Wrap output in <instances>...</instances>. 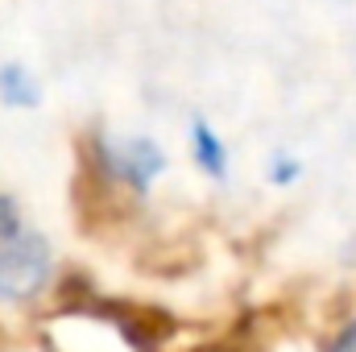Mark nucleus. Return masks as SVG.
<instances>
[{
    "label": "nucleus",
    "mask_w": 356,
    "mask_h": 352,
    "mask_svg": "<svg viewBox=\"0 0 356 352\" xmlns=\"http://www.w3.org/2000/svg\"><path fill=\"white\" fill-rule=\"evenodd\" d=\"M104 162H108V170L120 178V182H129V186H137V191H145L154 178L162 175V166H166L162 150H158L154 141H145V137L108 141V145H104Z\"/></svg>",
    "instance_id": "2"
},
{
    "label": "nucleus",
    "mask_w": 356,
    "mask_h": 352,
    "mask_svg": "<svg viewBox=\"0 0 356 352\" xmlns=\"http://www.w3.org/2000/svg\"><path fill=\"white\" fill-rule=\"evenodd\" d=\"M332 352H356V323H348V328L332 340Z\"/></svg>",
    "instance_id": "5"
},
{
    "label": "nucleus",
    "mask_w": 356,
    "mask_h": 352,
    "mask_svg": "<svg viewBox=\"0 0 356 352\" xmlns=\"http://www.w3.org/2000/svg\"><path fill=\"white\" fill-rule=\"evenodd\" d=\"M0 99L17 104V108L38 104V88H33V79H29L25 67H0Z\"/></svg>",
    "instance_id": "4"
},
{
    "label": "nucleus",
    "mask_w": 356,
    "mask_h": 352,
    "mask_svg": "<svg viewBox=\"0 0 356 352\" xmlns=\"http://www.w3.org/2000/svg\"><path fill=\"white\" fill-rule=\"evenodd\" d=\"M191 150H195V162L207 170V175H224V166H228V154H224V141L203 125V120H195V129H191Z\"/></svg>",
    "instance_id": "3"
},
{
    "label": "nucleus",
    "mask_w": 356,
    "mask_h": 352,
    "mask_svg": "<svg viewBox=\"0 0 356 352\" xmlns=\"http://www.w3.org/2000/svg\"><path fill=\"white\" fill-rule=\"evenodd\" d=\"M50 278V245L42 232H33L13 199H0V298L25 303L33 298Z\"/></svg>",
    "instance_id": "1"
}]
</instances>
